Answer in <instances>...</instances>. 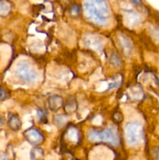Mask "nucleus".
Here are the masks:
<instances>
[{"instance_id": "obj_1", "label": "nucleus", "mask_w": 159, "mask_h": 160, "mask_svg": "<svg viewBox=\"0 0 159 160\" xmlns=\"http://www.w3.org/2000/svg\"><path fill=\"white\" fill-rule=\"evenodd\" d=\"M0 160H6V156L3 154H1V153H0Z\"/></svg>"}]
</instances>
